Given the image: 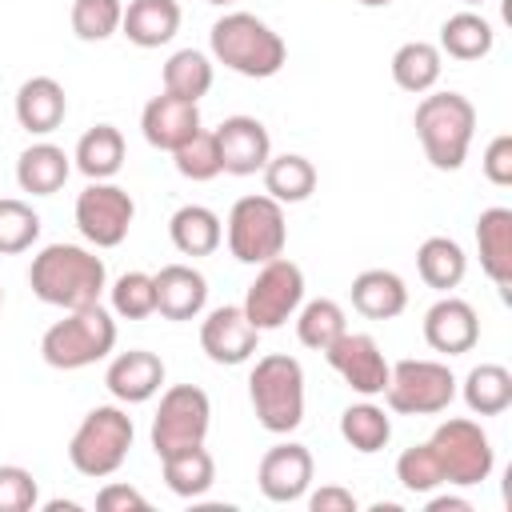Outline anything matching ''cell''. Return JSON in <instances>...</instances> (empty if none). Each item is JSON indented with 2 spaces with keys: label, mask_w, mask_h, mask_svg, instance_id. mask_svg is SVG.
<instances>
[{
  "label": "cell",
  "mask_w": 512,
  "mask_h": 512,
  "mask_svg": "<svg viewBox=\"0 0 512 512\" xmlns=\"http://www.w3.org/2000/svg\"><path fill=\"white\" fill-rule=\"evenodd\" d=\"M28 284L44 304L72 312L84 304H100V292L108 288V268L96 252L80 244H48L32 256Z\"/></svg>",
  "instance_id": "obj_1"
},
{
  "label": "cell",
  "mask_w": 512,
  "mask_h": 512,
  "mask_svg": "<svg viewBox=\"0 0 512 512\" xmlns=\"http://www.w3.org/2000/svg\"><path fill=\"white\" fill-rule=\"evenodd\" d=\"M208 44H212V56L224 68H232V72H240L248 80H268L288 60V48H284L280 32H272L252 12H224L212 24Z\"/></svg>",
  "instance_id": "obj_2"
},
{
  "label": "cell",
  "mask_w": 512,
  "mask_h": 512,
  "mask_svg": "<svg viewBox=\"0 0 512 512\" xmlns=\"http://www.w3.org/2000/svg\"><path fill=\"white\" fill-rule=\"evenodd\" d=\"M412 128L420 136V148L432 168L456 172L468 160L472 132H476V108L460 92H432L416 104Z\"/></svg>",
  "instance_id": "obj_3"
},
{
  "label": "cell",
  "mask_w": 512,
  "mask_h": 512,
  "mask_svg": "<svg viewBox=\"0 0 512 512\" xmlns=\"http://www.w3.org/2000/svg\"><path fill=\"white\" fill-rule=\"evenodd\" d=\"M248 400L260 428L288 436L304 420V368L288 352H268L248 376Z\"/></svg>",
  "instance_id": "obj_4"
},
{
  "label": "cell",
  "mask_w": 512,
  "mask_h": 512,
  "mask_svg": "<svg viewBox=\"0 0 512 512\" xmlns=\"http://www.w3.org/2000/svg\"><path fill=\"white\" fill-rule=\"evenodd\" d=\"M116 348V320L108 308L100 304H84L72 308L64 320H56L44 336H40V356L48 368L60 372H76L88 368L96 360H104Z\"/></svg>",
  "instance_id": "obj_5"
},
{
  "label": "cell",
  "mask_w": 512,
  "mask_h": 512,
  "mask_svg": "<svg viewBox=\"0 0 512 512\" xmlns=\"http://www.w3.org/2000/svg\"><path fill=\"white\" fill-rule=\"evenodd\" d=\"M132 416L116 404H96L72 432L68 440V460L80 476H92V480H104L112 472H120V464L128 460V448H132Z\"/></svg>",
  "instance_id": "obj_6"
},
{
  "label": "cell",
  "mask_w": 512,
  "mask_h": 512,
  "mask_svg": "<svg viewBox=\"0 0 512 512\" xmlns=\"http://www.w3.org/2000/svg\"><path fill=\"white\" fill-rule=\"evenodd\" d=\"M288 244V224H284V204L264 196H240L228 212V252L240 264H268L284 256Z\"/></svg>",
  "instance_id": "obj_7"
},
{
  "label": "cell",
  "mask_w": 512,
  "mask_h": 512,
  "mask_svg": "<svg viewBox=\"0 0 512 512\" xmlns=\"http://www.w3.org/2000/svg\"><path fill=\"white\" fill-rule=\"evenodd\" d=\"M428 444L436 452V464L444 472V484L472 488V484L488 480L492 468H496V452H492L488 432L476 420H468V416H452V420L436 424V432L428 436Z\"/></svg>",
  "instance_id": "obj_8"
},
{
  "label": "cell",
  "mask_w": 512,
  "mask_h": 512,
  "mask_svg": "<svg viewBox=\"0 0 512 512\" xmlns=\"http://www.w3.org/2000/svg\"><path fill=\"white\" fill-rule=\"evenodd\" d=\"M212 424V400L196 384H172L160 396V408L152 416V452L164 460L172 452L204 444Z\"/></svg>",
  "instance_id": "obj_9"
},
{
  "label": "cell",
  "mask_w": 512,
  "mask_h": 512,
  "mask_svg": "<svg viewBox=\"0 0 512 512\" xmlns=\"http://www.w3.org/2000/svg\"><path fill=\"white\" fill-rule=\"evenodd\" d=\"M384 400L404 416H436L456 400V376L440 360H396Z\"/></svg>",
  "instance_id": "obj_10"
},
{
  "label": "cell",
  "mask_w": 512,
  "mask_h": 512,
  "mask_svg": "<svg viewBox=\"0 0 512 512\" xmlns=\"http://www.w3.org/2000/svg\"><path fill=\"white\" fill-rule=\"evenodd\" d=\"M300 304H304V272L288 256H276V260L260 264L240 308L260 332H268V328H280L284 320H292Z\"/></svg>",
  "instance_id": "obj_11"
},
{
  "label": "cell",
  "mask_w": 512,
  "mask_h": 512,
  "mask_svg": "<svg viewBox=\"0 0 512 512\" xmlns=\"http://www.w3.org/2000/svg\"><path fill=\"white\" fill-rule=\"evenodd\" d=\"M132 216H136V204L132 196L112 184V180H92L80 196H76V228L88 244L96 248H116L124 244L128 228H132Z\"/></svg>",
  "instance_id": "obj_12"
},
{
  "label": "cell",
  "mask_w": 512,
  "mask_h": 512,
  "mask_svg": "<svg viewBox=\"0 0 512 512\" xmlns=\"http://www.w3.org/2000/svg\"><path fill=\"white\" fill-rule=\"evenodd\" d=\"M324 360L332 364V372H336L352 392H360V396H384L392 364L384 360L380 344H376L368 332H340V336L324 348Z\"/></svg>",
  "instance_id": "obj_13"
},
{
  "label": "cell",
  "mask_w": 512,
  "mask_h": 512,
  "mask_svg": "<svg viewBox=\"0 0 512 512\" xmlns=\"http://www.w3.org/2000/svg\"><path fill=\"white\" fill-rule=\"evenodd\" d=\"M312 452L296 440H284L276 448H268L260 456V468H256V484L260 492L272 500V504H292L308 492L312 484Z\"/></svg>",
  "instance_id": "obj_14"
},
{
  "label": "cell",
  "mask_w": 512,
  "mask_h": 512,
  "mask_svg": "<svg viewBox=\"0 0 512 512\" xmlns=\"http://www.w3.org/2000/svg\"><path fill=\"white\" fill-rule=\"evenodd\" d=\"M260 344V328L244 316L240 304L212 308L208 320L200 324V348L208 352L212 364H244Z\"/></svg>",
  "instance_id": "obj_15"
},
{
  "label": "cell",
  "mask_w": 512,
  "mask_h": 512,
  "mask_svg": "<svg viewBox=\"0 0 512 512\" xmlns=\"http://www.w3.org/2000/svg\"><path fill=\"white\" fill-rule=\"evenodd\" d=\"M216 148H220V168L228 176H252L268 164L272 136L256 116H228L216 128Z\"/></svg>",
  "instance_id": "obj_16"
},
{
  "label": "cell",
  "mask_w": 512,
  "mask_h": 512,
  "mask_svg": "<svg viewBox=\"0 0 512 512\" xmlns=\"http://www.w3.org/2000/svg\"><path fill=\"white\" fill-rule=\"evenodd\" d=\"M140 132L152 148L160 152H176L184 140H192L200 132V108L196 100H184V96H172V92H160L144 104L140 112Z\"/></svg>",
  "instance_id": "obj_17"
},
{
  "label": "cell",
  "mask_w": 512,
  "mask_h": 512,
  "mask_svg": "<svg viewBox=\"0 0 512 512\" xmlns=\"http://www.w3.org/2000/svg\"><path fill=\"white\" fill-rule=\"evenodd\" d=\"M424 340L432 352H444V356H464L476 348L480 340V320H476V308L460 296H440L428 312H424Z\"/></svg>",
  "instance_id": "obj_18"
},
{
  "label": "cell",
  "mask_w": 512,
  "mask_h": 512,
  "mask_svg": "<svg viewBox=\"0 0 512 512\" xmlns=\"http://www.w3.org/2000/svg\"><path fill=\"white\" fill-rule=\"evenodd\" d=\"M104 384L120 404H144L164 384V360L148 348H128V352L112 356V364L104 372Z\"/></svg>",
  "instance_id": "obj_19"
},
{
  "label": "cell",
  "mask_w": 512,
  "mask_h": 512,
  "mask_svg": "<svg viewBox=\"0 0 512 512\" xmlns=\"http://www.w3.org/2000/svg\"><path fill=\"white\" fill-rule=\"evenodd\" d=\"M476 248L484 276L508 300L512 292V208H484L476 220Z\"/></svg>",
  "instance_id": "obj_20"
},
{
  "label": "cell",
  "mask_w": 512,
  "mask_h": 512,
  "mask_svg": "<svg viewBox=\"0 0 512 512\" xmlns=\"http://www.w3.org/2000/svg\"><path fill=\"white\" fill-rule=\"evenodd\" d=\"M156 312L164 320H196L208 304V280L192 264H164L156 276Z\"/></svg>",
  "instance_id": "obj_21"
},
{
  "label": "cell",
  "mask_w": 512,
  "mask_h": 512,
  "mask_svg": "<svg viewBox=\"0 0 512 512\" xmlns=\"http://www.w3.org/2000/svg\"><path fill=\"white\" fill-rule=\"evenodd\" d=\"M64 112H68V96H64V84L52 80V76H32L16 88V120L24 132L32 136H48L64 124Z\"/></svg>",
  "instance_id": "obj_22"
},
{
  "label": "cell",
  "mask_w": 512,
  "mask_h": 512,
  "mask_svg": "<svg viewBox=\"0 0 512 512\" xmlns=\"http://www.w3.org/2000/svg\"><path fill=\"white\" fill-rule=\"evenodd\" d=\"M352 308L368 320H392L408 308V288L392 268H364L352 280Z\"/></svg>",
  "instance_id": "obj_23"
},
{
  "label": "cell",
  "mask_w": 512,
  "mask_h": 512,
  "mask_svg": "<svg viewBox=\"0 0 512 512\" xmlns=\"http://www.w3.org/2000/svg\"><path fill=\"white\" fill-rule=\"evenodd\" d=\"M120 32L136 48H160L180 32V4L176 0H132L124 8Z\"/></svg>",
  "instance_id": "obj_24"
},
{
  "label": "cell",
  "mask_w": 512,
  "mask_h": 512,
  "mask_svg": "<svg viewBox=\"0 0 512 512\" xmlns=\"http://www.w3.org/2000/svg\"><path fill=\"white\" fill-rule=\"evenodd\" d=\"M68 160H72V156H68L64 148L48 144V140L28 144V148L20 152V160H16V184H20L24 192H32V196H52V192L64 188V180H68V172H72Z\"/></svg>",
  "instance_id": "obj_25"
},
{
  "label": "cell",
  "mask_w": 512,
  "mask_h": 512,
  "mask_svg": "<svg viewBox=\"0 0 512 512\" xmlns=\"http://www.w3.org/2000/svg\"><path fill=\"white\" fill-rule=\"evenodd\" d=\"M440 72H444V52L428 40H408L392 52V80H396V88H404L412 96L432 92Z\"/></svg>",
  "instance_id": "obj_26"
},
{
  "label": "cell",
  "mask_w": 512,
  "mask_h": 512,
  "mask_svg": "<svg viewBox=\"0 0 512 512\" xmlns=\"http://www.w3.org/2000/svg\"><path fill=\"white\" fill-rule=\"evenodd\" d=\"M168 236L176 244V252L184 256H212L224 240V228H220V216L204 204H184L172 212L168 220Z\"/></svg>",
  "instance_id": "obj_27"
},
{
  "label": "cell",
  "mask_w": 512,
  "mask_h": 512,
  "mask_svg": "<svg viewBox=\"0 0 512 512\" xmlns=\"http://www.w3.org/2000/svg\"><path fill=\"white\" fill-rule=\"evenodd\" d=\"M416 272H420V280L428 288L452 292L464 280V272H468V256H464V248L452 236H428L416 248Z\"/></svg>",
  "instance_id": "obj_28"
},
{
  "label": "cell",
  "mask_w": 512,
  "mask_h": 512,
  "mask_svg": "<svg viewBox=\"0 0 512 512\" xmlns=\"http://www.w3.org/2000/svg\"><path fill=\"white\" fill-rule=\"evenodd\" d=\"M76 168L88 180H112L124 164V136L116 124H96L76 140Z\"/></svg>",
  "instance_id": "obj_29"
},
{
  "label": "cell",
  "mask_w": 512,
  "mask_h": 512,
  "mask_svg": "<svg viewBox=\"0 0 512 512\" xmlns=\"http://www.w3.org/2000/svg\"><path fill=\"white\" fill-rule=\"evenodd\" d=\"M264 172V192L280 204H300L316 192V168L308 156L300 152H284V156H268Z\"/></svg>",
  "instance_id": "obj_30"
},
{
  "label": "cell",
  "mask_w": 512,
  "mask_h": 512,
  "mask_svg": "<svg viewBox=\"0 0 512 512\" xmlns=\"http://www.w3.org/2000/svg\"><path fill=\"white\" fill-rule=\"evenodd\" d=\"M160 464H164V484L176 496H184V500H200L212 488V480H216V460H212V452L204 444L184 448V452H172Z\"/></svg>",
  "instance_id": "obj_31"
},
{
  "label": "cell",
  "mask_w": 512,
  "mask_h": 512,
  "mask_svg": "<svg viewBox=\"0 0 512 512\" xmlns=\"http://www.w3.org/2000/svg\"><path fill=\"white\" fill-rule=\"evenodd\" d=\"M496 44V32L492 24L480 16V12H456L440 24V52H448L452 60H480L488 56Z\"/></svg>",
  "instance_id": "obj_32"
},
{
  "label": "cell",
  "mask_w": 512,
  "mask_h": 512,
  "mask_svg": "<svg viewBox=\"0 0 512 512\" xmlns=\"http://www.w3.org/2000/svg\"><path fill=\"white\" fill-rule=\"evenodd\" d=\"M464 404L476 416H500L512 404V372L504 364H476L464 376Z\"/></svg>",
  "instance_id": "obj_33"
},
{
  "label": "cell",
  "mask_w": 512,
  "mask_h": 512,
  "mask_svg": "<svg viewBox=\"0 0 512 512\" xmlns=\"http://www.w3.org/2000/svg\"><path fill=\"white\" fill-rule=\"evenodd\" d=\"M340 436H344L348 448L372 456V452L388 448V440H392V420H388L384 408H376L372 400L348 404V408L340 412Z\"/></svg>",
  "instance_id": "obj_34"
},
{
  "label": "cell",
  "mask_w": 512,
  "mask_h": 512,
  "mask_svg": "<svg viewBox=\"0 0 512 512\" xmlns=\"http://www.w3.org/2000/svg\"><path fill=\"white\" fill-rule=\"evenodd\" d=\"M212 88V60L200 48H180L164 60V92L184 96V100H200Z\"/></svg>",
  "instance_id": "obj_35"
},
{
  "label": "cell",
  "mask_w": 512,
  "mask_h": 512,
  "mask_svg": "<svg viewBox=\"0 0 512 512\" xmlns=\"http://www.w3.org/2000/svg\"><path fill=\"white\" fill-rule=\"evenodd\" d=\"M340 332H348V320H344V308L336 300L320 296V300H308L296 308V336L304 348L324 352Z\"/></svg>",
  "instance_id": "obj_36"
},
{
  "label": "cell",
  "mask_w": 512,
  "mask_h": 512,
  "mask_svg": "<svg viewBox=\"0 0 512 512\" xmlns=\"http://www.w3.org/2000/svg\"><path fill=\"white\" fill-rule=\"evenodd\" d=\"M40 236V212L16 196L0 200V256H16L28 252Z\"/></svg>",
  "instance_id": "obj_37"
},
{
  "label": "cell",
  "mask_w": 512,
  "mask_h": 512,
  "mask_svg": "<svg viewBox=\"0 0 512 512\" xmlns=\"http://www.w3.org/2000/svg\"><path fill=\"white\" fill-rule=\"evenodd\" d=\"M72 32L88 44L96 40H108L120 32V20H124V4L120 0H72Z\"/></svg>",
  "instance_id": "obj_38"
},
{
  "label": "cell",
  "mask_w": 512,
  "mask_h": 512,
  "mask_svg": "<svg viewBox=\"0 0 512 512\" xmlns=\"http://www.w3.org/2000/svg\"><path fill=\"white\" fill-rule=\"evenodd\" d=\"M172 160H176V172L184 176V180H212V176H220L224 168H220V148H216V132H196L192 140H184L176 152H172Z\"/></svg>",
  "instance_id": "obj_39"
},
{
  "label": "cell",
  "mask_w": 512,
  "mask_h": 512,
  "mask_svg": "<svg viewBox=\"0 0 512 512\" xmlns=\"http://www.w3.org/2000/svg\"><path fill=\"white\" fill-rule=\"evenodd\" d=\"M112 312L124 320H144L156 312V280L148 272H124L112 284Z\"/></svg>",
  "instance_id": "obj_40"
},
{
  "label": "cell",
  "mask_w": 512,
  "mask_h": 512,
  "mask_svg": "<svg viewBox=\"0 0 512 512\" xmlns=\"http://www.w3.org/2000/svg\"><path fill=\"white\" fill-rule=\"evenodd\" d=\"M396 480H400L408 492H432V488L444 484V472H440L436 452H432L428 440L400 452V460H396Z\"/></svg>",
  "instance_id": "obj_41"
},
{
  "label": "cell",
  "mask_w": 512,
  "mask_h": 512,
  "mask_svg": "<svg viewBox=\"0 0 512 512\" xmlns=\"http://www.w3.org/2000/svg\"><path fill=\"white\" fill-rule=\"evenodd\" d=\"M40 488L36 476L20 464H0V512H28L36 508Z\"/></svg>",
  "instance_id": "obj_42"
},
{
  "label": "cell",
  "mask_w": 512,
  "mask_h": 512,
  "mask_svg": "<svg viewBox=\"0 0 512 512\" xmlns=\"http://www.w3.org/2000/svg\"><path fill=\"white\" fill-rule=\"evenodd\" d=\"M484 176L496 184V188H508L512 184V136L508 132H500V136H492V144L484 148Z\"/></svg>",
  "instance_id": "obj_43"
},
{
  "label": "cell",
  "mask_w": 512,
  "mask_h": 512,
  "mask_svg": "<svg viewBox=\"0 0 512 512\" xmlns=\"http://www.w3.org/2000/svg\"><path fill=\"white\" fill-rule=\"evenodd\" d=\"M96 508L100 512H148V500L132 484H104L96 492Z\"/></svg>",
  "instance_id": "obj_44"
},
{
  "label": "cell",
  "mask_w": 512,
  "mask_h": 512,
  "mask_svg": "<svg viewBox=\"0 0 512 512\" xmlns=\"http://www.w3.org/2000/svg\"><path fill=\"white\" fill-rule=\"evenodd\" d=\"M308 508L312 512H356V496L340 484H324L320 492L308 496Z\"/></svg>",
  "instance_id": "obj_45"
},
{
  "label": "cell",
  "mask_w": 512,
  "mask_h": 512,
  "mask_svg": "<svg viewBox=\"0 0 512 512\" xmlns=\"http://www.w3.org/2000/svg\"><path fill=\"white\" fill-rule=\"evenodd\" d=\"M428 512H472V504L464 496H432Z\"/></svg>",
  "instance_id": "obj_46"
},
{
  "label": "cell",
  "mask_w": 512,
  "mask_h": 512,
  "mask_svg": "<svg viewBox=\"0 0 512 512\" xmlns=\"http://www.w3.org/2000/svg\"><path fill=\"white\" fill-rule=\"evenodd\" d=\"M60 508H64V512H76L80 504H76V500H48V504H44V512H60Z\"/></svg>",
  "instance_id": "obj_47"
},
{
  "label": "cell",
  "mask_w": 512,
  "mask_h": 512,
  "mask_svg": "<svg viewBox=\"0 0 512 512\" xmlns=\"http://www.w3.org/2000/svg\"><path fill=\"white\" fill-rule=\"evenodd\" d=\"M356 4H364V8H384V4H392V0H356Z\"/></svg>",
  "instance_id": "obj_48"
},
{
  "label": "cell",
  "mask_w": 512,
  "mask_h": 512,
  "mask_svg": "<svg viewBox=\"0 0 512 512\" xmlns=\"http://www.w3.org/2000/svg\"><path fill=\"white\" fill-rule=\"evenodd\" d=\"M204 4H232V0H204Z\"/></svg>",
  "instance_id": "obj_49"
},
{
  "label": "cell",
  "mask_w": 512,
  "mask_h": 512,
  "mask_svg": "<svg viewBox=\"0 0 512 512\" xmlns=\"http://www.w3.org/2000/svg\"><path fill=\"white\" fill-rule=\"evenodd\" d=\"M464 4H484V0H464Z\"/></svg>",
  "instance_id": "obj_50"
},
{
  "label": "cell",
  "mask_w": 512,
  "mask_h": 512,
  "mask_svg": "<svg viewBox=\"0 0 512 512\" xmlns=\"http://www.w3.org/2000/svg\"><path fill=\"white\" fill-rule=\"evenodd\" d=\"M0 308H4V288H0Z\"/></svg>",
  "instance_id": "obj_51"
}]
</instances>
